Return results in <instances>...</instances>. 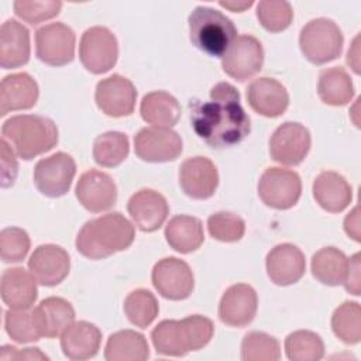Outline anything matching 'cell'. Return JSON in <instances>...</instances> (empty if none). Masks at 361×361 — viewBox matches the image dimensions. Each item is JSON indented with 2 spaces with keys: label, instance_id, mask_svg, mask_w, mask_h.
Listing matches in <instances>:
<instances>
[{
  "label": "cell",
  "instance_id": "obj_1",
  "mask_svg": "<svg viewBox=\"0 0 361 361\" xmlns=\"http://www.w3.org/2000/svg\"><path fill=\"white\" fill-rule=\"evenodd\" d=\"M189 109L193 131L212 148L233 147L251 131V121L240 103V93L227 82L212 87L209 102L193 100Z\"/></svg>",
  "mask_w": 361,
  "mask_h": 361
},
{
  "label": "cell",
  "instance_id": "obj_2",
  "mask_svg": "<svg viewBox=\"0 0 361 361\" xmlns=\"http://www.w3.org/2000/svg\"><path fill=\"white\" fill-rule=\"evenodd\" d=\"M135 237L134 226L118 212L86 221L76 235V250L89 259H102L127 250Z\"/></svg>",
  "mask_w": 361,
  "mask_h": 361
},
{
  "label": "cell",
  "instance_id": "obj_3",
  "mask_svg": "<svg viewBox=\"0 0 361 361\" xmlns=\"http://www.w3.org/2000/svg\"><path fill=\"white\" fill-rule=\"evenodd\" d=\"M213 322L200 314L182 320H162L151 331L155 351L161 355L182 357L203 348L213 337Z\"/></svg>",
  "mask_w": 361,
  "mask_h": 361
},
{
  "label": "cell",
  "instance_id": "obj_4",
  "mask_svg": "<svg viewBox=\"0 0 361 361\" xmlns=\"http://www.w3.org/2000/svg\"><path fill=\"white\" fill-rule=\"evenodd\" d=\"M1 138L25 161L51 151L58 144L56 124L44 116L18 114L4 121Z\"/></svg>",
  "mask_w": 361,
  "mask_h": 361
},
{
  "label": "cell",
  "instance_id": "obj_5",
  "mask_svg": "<svg viewBox=\"0 0 361 361\" xmlns=\"http://www.w3.org/2000/svg\"><path fill=\"white\" fill-rule=\"evenodd\" d=\"M188 23L192 44L210 56H223L237 38L234 23L221 11L207 6L195 7Z\"/></svg>",
  "mask_w": 361,
  "mask_h": 361
},
{
  "label": "cell",
  "instance_id": "obj_6",
  "mask_svg": "<svg viewBox=\"0 0 361 361\" xmlns=\"http://www.w3.org/2000/svg\"><path fill=\"white\" fill-rule=\"evenodd\" d=\"M343 42L344 38L340 27L326 17L310 20L299 34L300 51L314 65L337 59L343 51Z\"/></svg>",
  "mask_w": 361,
  "mask_h": 361
},
{
  "label": "cell",
  "instance_id": "obj_7",
  "mask_svg": "<svg viewBox=\"0 0 361 361\" xmlns=\"http://www.w3.org/2000/svg\"><path fill=\"white\" fill-rule=\"evenodd\" d=\"M79 58L82 65L94 75L109 72L118 58L116 35L107 27L87 28L80 38Z\"/></svg>",
  "mask_w": 361,
  "mask_h": 361
},
{
  "label": "cell",
  "instance_id": "obj_8",
  "mask_svg": "<svg viewBox=\"0 0 361 361\" xmlns=\"http://www.w3.org/2000/svg\"><path fill=\"white\" fill-rule=\"evenodd\" d=\"M261 200L276 210L293 207L302 195V180L298 172L271 166L264 171L258 182Z\"/></svg>",
  "mask_w": 361,
  "mask_h": 361
},
{
  "label": "cell",
  "instance_id": "obj_9",
  "mask_svg": "<svg viewBox=\"0 0 361 361\" xmlns=\"http://www.w3.org/2000/svg\"><path fill=\"white\" fill-rule=\"evenodd\" d=\"M75 173V159L66 152H55L35 164L34 183L42 195L59 197L71 189Z\"/></svg>",
  "mask_w": 361,
  "mask_h": 361
},
{
  "label": "cell",
  "instance_id": "obj_10",
  "mask_svg": "<svg viewBox=\"0 0 361 361\" xmlns=\"http://www.w3.org/2000/svg\"><path fill=\"white\" fill-rule=\"evenodd\" d=\"M76 37L63 23H51L37 30L35 51L39 61L51 66H63L73 61Z\"/></svg>",
  "mask_w": 361,
  "mask_h": 361
},
{
  "label": "cell",
  "instance_id": "obj_11",
  "mask_svg": "<svg viewBox=\"0 0 361 361\" xmlns=\"http://www.w3.org/2000/svg\"><path fill=\"white\" fill-rule=\"evenodd\" d=\"M152 285L158 293L169 300H183L195 288V276L190 267L176 257L159 259L151 274Z\"/></svg>",
  "mask_w": 361,
  "mask_h": 361
},
{
  "label": "cell",
  "instance_id": "obj_12",
  "mask_svg": "<svg viewBox=\"0 0 361 361\" xmlns=\"http://www.w3.org/2000/svg\"><path fill=\"white\" fill-rule=\"evenodd\" d=\"M312 144L309 130L300 123L281 124L269 138V155L282 165H299L309 154Z\"/></svg>",
  "mask_w": 361,
  "mask_h": 361
},
{
  "label": "cell",
  "instance_id": "obj_13",
  "mask_svg": "<svg viewBox=\"0 0 361 361\" xmlns=\"http://www.w3.org/2000/svg\"><path fill=\"white\" fill-rule=\"evenodd\" d=\"M264 63L261 42L248 34L238 35L221 56L223 71L233 79L244 82L258 73Z\"/></svg>",
  "mask_w": 361,
  "mask_h": 361
},
{
  "label": "cell",
  "instance_id": "obj_14",
  "mask_svg": "<svg viewBox=\"0 0 361 361\" xmlns=\"http://www.w3.org/2000/svg\"><path fill=\"white\" fill-rule=\"evenodd\" d=\"M180 135L164 127L141 128L134 137V151L137 157L147 162H169L182 154Z\"/></svg>",
  "mask_w": 361,
  "mask_h": 361
},
{
  "label": "cell",
  "instance_id": "obj_15",
  "mask_svg": "<svg viewBox=\"0 0 361 361\" xmlns=\"http://www.w3.org/2000/svg\"><path fill=\"white\" fill-rule=\"evenodd\" d=\"M94 100L106 116L124 117L134 111L137 90L130 79L116 73L96 85Z\"/></svg>",
  "mask_w": 361,
  "mask_h": 361
},
{
  "label": "cell",
  "instance_id": "obj_16",
  "mask_svg": "<svg viewBox=\"0 0 361 361\" xmlns=\"http://www.w3.org/2000/svg\"><path fill=\"white\" fill-rule=\"evenodd\" d=\"M75 195L86 210L102 213L116 204L117 186L109 173L90 169L80 175L75 188Z\"/></svg>",
  "mask_w": 361,
  "mask_h": 361
},
{
  "label": "cell",
  "instance_id": "obj_17",
  "mask_svg": "<svg viewBox=\"0 0 361 361\" xmlns=\"http://www.w3.org/2000/svg\"><path fill=\"white\" fill-rule=\"evenodd\" d=\"M179 185L183 193L192 199H209L219 185L217 168L206 157L188 158L179 168Z\"/></svg>",
  "mask_w": 361,
  "mask_h": 361
},
{
  "label": "cell",
  "instance_id": "obj_18",
  "mask_svg": "<svg viewBox=\"0 0 361 361\" xmlns=\"http://www.w3.org/2000/svg\"><path fill=\"white\" fill-rule=\"evenodd\" d=\"M28 269L38 283L44 286L59 285L69 274V254L59 245H38L28 259Z\"/></svg>",
  "mask_w": 361,
  "mask_h": 361
},
{
  "label": "cell",
  "instance_id": "obj_19",
  "mask_svg": "<svg viewBox=\"0 0 361 361\" xmlns=\"http://www.w3.org/2000/svg\"><path fill=\"white\" fill-rule=\"evenodd\" d=\"M257 307L255 289L247 283H235L223 293L219 303V317L227 326L244 327L254 320Z\"/></svg>",
  "mask_w": 361,
  "mask_h": 361
},
{
  "label": "cell",
  "instance_id": "obj_20",
  "mask_svg": "<svg viewBox=\"0 0 361 361\" xmlns=\"http://www.w3.org/2000/svg\"><path fill=\"white\" fill-rule=\"evenodd\" d=\"M267 274L269 279L279 286L296 283L306 271V259L303 252L290 243L275 245L265 259Z\"/></svg>",
  "mask_w": 361,
  "mask_h": 361
},
{
  "label": "cell",
  "instance_id": "obj_21",
  "mask_svg": "<svg viewBox=\"0 0 361 361\" xmlns=\"http://www.w3.org/2000/svg\"><path fill=\"white\" fill-rule=\"evenodd\" d=\"M127 210L141 231L152 233L166 220L169 206L159 192L154 189H141L128 199Z\"/></svg>",
  "mask_w": 361,
  "mask_h": 361
},
{
  "label": "cell",
  "instance_id": "obj_22",
  "mask_svg": "<svg viewBox=\"0 0 361 361\" xmlns=\"http://www.w3.org/2000/svg\"><path fill=\"white\" fill-rule=\"evenodd\" d=\"M247 102L255 113L264 117H278L288 109L289 94L281 82L264 76L248 85Z\"/></svg>",
  "mask_w": 361,
  "mask_h": 361
},
{
  "label": "cell",
  "instance_id": "obj_23",
  "mask_svg": "<svg viewBox=\"0 0 361 361\" xmlns=\"http://www.w3.org/2000/svg\"><path fill=\"white\" fill-rule=\"evenodd\" d=\"M38 94V83L31 75L18 72L4 76L0 83V116L31 109L37 103Z\"/></svg>",
  "mask_w": 361,
  "mask_h": 361
},
{
  "label": "cell",
  "instance_id": "obj_24",
  "mask_svg": "<svg viewBox=\"0 0 361 361\" xmlns=\"http://www.w3.org/2000/svg\"><path fill=\"white\" fill-rule=\"evenodd\" d=\"M37 279L21 267L7 268L1 274L0 293L3 302L13 310H27L37 300Z\"/></svg>",
  "mask_w": 361,
  "mask_h": 361
},
{
  "label": "cell",
  "instance_id": "obj_25",
  "mask_svg": "<svg viewBox=\"0 0 361 361\" xmlns=\"http://www.w3.org/2000/svg\"><path fill=\"white\" fill-rule=\"evenodd\" d=\"M102 331L93 323L73 322L61 334V348L69 360L80 361L94 357L100 348Z\"/></svg>",
  "mask_w": 361,
  "mask_h": 361
},
{
  "label": "cell",
  "instance_id": "obj_26",
  "mask_svg": "<svg viewBox=\"0 0 361 361\" xmlns=\"http://www.w3.org/2000/svg\"><path fill=\"white\" fill-rule=\"evenodd\" d=\"M312 190L319 206L330 213L343 212L353 199L351 185L334 171L320 172L313 182Z\"/></svg>",
  "mask_w": 361,
  "mask_h": 361
},
{
  "label": "cell",
  "instance_id": "obj_27",
  "mask_svg": "<svg viewBox=\"0 0 361 361\" xmlns=\"http://www.w3.org/2000/svg\"><path fill=\"white\" fill-rule=\"evenodd\" d=\"M30 59V31L17 20H7L0 28V65L13 69Z\"/></svg>",
  "mask_w": 361,
  "mask_h": 361
},
{
  "label": "cell",
  "instance_id": "obj_28",
  "mask_svg": "<svg viewBox=\"0 0 361 361\" xmlns=\"http://www.w3.org/2000/svg\"><path fill=\"white\" fill-rule=\"evenodd\" d=\"M41 337L54 338L61 336L73 322V306L63 298L49 296L32 309Z\"/></svg>",
  "mask_w": 361,
  "mask_h": 361
},
{
  "label": "cell",
  "instance_id": "obj_29",
  "mask_svg": "<svg viewBox=\"0 0 361 361\" xmlns=\"http://www.w3.org/2000/svg\"><path fill=\"white\" fill-rule=\"evenodd\" d=\"M166 243L180 254L196 251L204 240L203 226L197 217L179 214L172 217L165 227Z\"/></svg>",
  "mask_w": 361,
  "mask_h": 361
},
{
  "label": "cell",
  "instance_id": "obj_30",
  "mask_svg": "<svg viewBox=\"0 0 361 361\" xmlns=\"http://www.w3.org/2000/svg\"><path fill=\"white\" fill-rule=\"evenodd\" d=\"M140 113L144 121L155 126L171 128L180 118L179 102L164 90H155L147 93L140 104Z\"/></svg>",
  "mask_w": 361,
  "mask_h": 361
},
{
  "label": "cell",
  "instance_id": "obj_31",
  "mask_svg": "<svg viewBox=\"0 0 361 361\" xmlns=\"http://www.w3.org/2000/svg\"><path fill=\"white\" fill-rule=\"evenodd\" d=\"M149 357L147 338L134 330L113 333L104 347L107 361H144Z\"/></svg>",
  "mask_w": 361,
  "mask_h": 361
},
{
  "label": "cell",
  "instance_id": "obj_32",
  "mask_svg": "<svg viewBox=\"0 0 361 361\" xmlns=\"http://www.w3.org/2000/svg\"><path fill=\"white\" fill-rule=\"evenodd\" d=\"M317 94L329 106H345L354 96V85L344 68H327L320 72Z\"/></svg>",
  "mask_w": 361,
  "mask_h": 361
},
{
  "label": "cell",
  "instance_id": "obj_33",
  "mask_svg": "<svg viewBox=\"0 0 361 361\" xmlns=\"http://www.w3.org/2000/svg\"><path fill=\"white\" fill-rule=\"evenodd\" d=\"M313 276L329 286L341 285L347 275L348 258L336 247H324L312 257Z\"/></svg>",
  "mask_w": 361,
  "mask_h": 361
},
{
  "label": "cell",
  "instance_id": "obj_34",
  "mask_svg": "<svg viewBox=\"0 0 361 361\" xmlns=\"http://www.w3.org/2000/svg\"><path fill=\"white\" fill-rule=\"evenodd\" d=\"M128 138L120 131H107L97 135L92 149L96 164L104 168L120 165L128 157Z\"/></svg>",
  "mask_w": 361,
  "mask_h": 361
},
{
  "label": "cell",
  "instance_id": "obj_35",
  "mask_svg": "<svg viewBox=\"0 0 361 361\" xmlns=\"http://www.w3.org/2000/svg\"><path fill=\"white\" fill-rule=\"evenodd\" d=\"M331 329L337 338L345 344H357L361 340V307L357 302L345 300L331 316Z\"/></svg>",
  "mask_w": 361,
  "mask_h": 361
},
{
  "label": "cell",
  "instance_id": "obj_36",
  "mask_svg": "<svg viewBox=\"0 0 361 361\" xmlns=\"http://www.w3.org/2000/svg\"><path fill=\"white\" fill-rule=\"evenodd\" d=\"M124 313L130 323L137 327H148L159 313L157 298L147 289H135L124 300Z\"/></svg>",
  "mask_w": 361,
  "mask_h": 361
},
{
  "label": "cell",
  "instance_id": "obj_37",
  "mask_svg": "<svg viewBox=\"0 0 361 361\" xmlns=\"http://www.w3.org/2000/svg\"><path fill=\"white\" fill-rule=\"evenodd\" d=\"M285 353L292 361H317L324 355V344L314 331L298 330L285 338Z\"/></svg>",
  "mask_w": 361,
  "mask_h": 361
},
{
  "label": "cell",
  "instance_id": "obj_38",
  "mask_svg": "<svg viewBox=\"0 0 361 361\" xmlns=\"http://www.w3.org/2000/svg\"><path fill=\"white\" fill-rule=\"evenodd\" d=\"M281 357L279 341L264 333L250 331L241 341L243 361H278Z\"/></svg>",
  "mask_w": 361,
  "mask_h": 361
},
{
  "label": "cell",
  "instance_id": "obj_39",
  "mask_svg": "<svg viewBox=\"0 0 361 361\" xmlns=\"http://www.w3.org/2000/svg\"><path fill=\"white\" fill-rule=\"evenodd\" d=\"M4 327L7 334L17 343H34L41 338L34 310H7L4 313Z\"/></svg>",
  "mask_w": 361,
  "mask_h": 361
},
{
  "label": "cell",
  "instance_id": "obj_40",
  "mask_svg": "<svg viewBox=\"0 0 361 361\" xmlns=\"http://www.w3.org/2000/svg\"><path fill=\"white\" fill-rule=\"evenodd\" d=\"M257 18L269 32L286 30L293 18V10L288 1L264 0L257 4Z\"/></svg>",
  "mask_w": 361,
  "mask_h": 361
},
{
  "label": "cell",
  "instance_id": "obj_41",
  "mask_svg": "<svg viewBox=\"0 0 361 361\" xmlns=\"http://www.w3.org/2000/svg\"><path fill=\"white\" fill-rule=\"evenodd\" d=\"M207 230L214 240L235 243L245 233L244 220L231 212H217L207 219Z\"/></svg>",
  "mask_w": 361,
  "mask_h": 361
},
{
  "label": "cell",
  "instance_id": "obj_42",
  "mask_svg": "<svg viewBox=\"0 0 361 361\" xmlns=\"http://www.w3.org/2000/svg\"><path fill=\"white\" fill-rule=\"evenodd\" d=\"M30 237L20 227H6L0 233V255L3 262H20L30 251Z\"/></svg>",
  "mask_w": 361,
  "mask_h": 361
},
{
  "label": "cell",
  "instance_id": "obj_43",
  "mask_svg": "<svg viewBox=\"0 0 361 361\" xmlns=\"http://www.w3.org/2000/svg\"><path fill=\"white\" fill-rule=\"evenodd\" d=\"M17 17L24 20L31 25H37L45 20L54 18L59 14L62 8V1L47 0V1H32V0H17L13 4Z\"/></svg>",
  "mask_w": 361,
  "mask_h": 361
},
{
  "label": "cell",
  "instance_id": "obj_44",
  "mask_svg": "<svg viewBox=\"0 0 361 361\" xmlns=\"http://www.w3.org/2000/svg\"><path fill=\"white\" fill-rule=\"evenodd\" d=\"M0 145H1V185L3 188H7L13 185L16 180V176L18 172V164L10 144L1 138Z\"/></svg>",
  "mask_w": 361,
  "mask_h": 361
},
{
  "label": "cell",
  "instance_id": "obj_45",
  "mask_svg": "<svg viewBox=\"0 0 361 361\" xmlns=\"http://www.w3.org/2000/svg\"><path fill=\"white\" fill-rule=\"evenodd\" d=\"M0 360H49L48 355L39 351V348H17L13 345H3L0 351Z\"/></svg>",
  "mask_w": 361,
  "mask_h": 361
},
{
  "label": "cell",
  "instance_id": "obj_46",
  "mask_svg": "<svg viewBox=\"0 0 361 361\" xmlns=\"http://www.w3.org/2000/svg\"><path fill=\"white\" fill-rule=\"evenodd\" d=\"M344 286L347 292L358 296L360 295V254H354L348 259L347 275L344 279Z\"/></svg>",
  "mask_w": 361,
  "mask_h": 361
},
{
  "label": "cell",
  "instance_id": "obj_47",
  "mask_svg": "<svg viewBox=\"0 0 361 361\" xmlns=\"http://www.w3.org/2000/svg\"><path fill=\"white\" fill-rule=\"evenodd\" d=\"M344 228L345 233L354 238L355 241H360V230H358V209L354 207V210L345 217L344 220Z\"/></svg>",
  "mask_w": 361,
  "mask_h": 361
},
{
  "label": "cell",
  "instance_id": "obj_48",
  "mask_svg": "<svg viewBox=\"0 0 361 361\" xmlns=\"http://www.w3.org/2000/svg\"><path fill=\"white\" fill-rule=\"evenodd\" d=\"M347 63L351 65L353 71L355 73H360V65H358V37H355L353 47L347 52Z\"/></svg>",
  "mask_w": 361,
  "mask_h": 361
},
{
  "label": "cell",
  "instance_id": "obj_49",
  "mask_svg": "<svg viewBox=\"0 0 361 361\" xmlns=\"http://www.w3.org/2000/svg\"><path fill=\"white\" fill-rule=\"evenodd\" d=\"M221 7H226L231 11H244L245 8L252 6V1H220Z\"/></svg>",
  "mask_w": 361,
  "mask_h": 361
}]
</instances>
